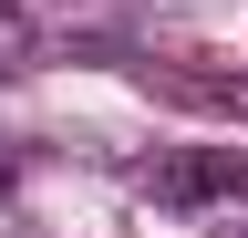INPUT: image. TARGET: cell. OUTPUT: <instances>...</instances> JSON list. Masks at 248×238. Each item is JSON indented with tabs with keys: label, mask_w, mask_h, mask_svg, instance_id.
I'll return each mask as SVG.
<instances>
[{
	"label": "cell",
	"mask_w": 248,
	"mask_h": 238,
	"mask_svg": "<svg viewBox=\"0 0 248 238\" xmlns=\"http://www.w3.org/2000/svg\"><path fill=\"white\" fill-rule=\"evenodd\" d=\"M145 207H248V156L238 145H176V156H155Z\"/></svg>",
	"instance_id": "cell-1"
},
{
	"label": "cell",
	"mask_w": 248,
	"mask_h": 238,
	"mask_svg": "<svg viewBox=\"0 0 248 238\" xmlns=\"http://www.w3.org/2000/svg\"><path fill=\"white\" fill-rule=\"evenodd\" d=\"M145 94L166 104H197V114H248V73H197V63H135Z\"/></svg>",
	"instance_id": "cell-2"
},
{
	"label": "cell",
	"mask_w": 248,
	"mask_h": 238,
	"mask_svg": "<svg viewBox=\"0 0 248 238\" xmlns=\"http://www.w3.org/2000/svg\"><path fill=\"white\" fill-rule=\"evenodd\" d=\"M31 63H42V32H31L11 0H0V73H31Z\"/></svg>",
	"instance_id": "cell-3"
},
{
	"label": "cell",
	"mask_w": 248,
	"mask_h": 238,
	"mask_svg": "<svg viewBox=\"0 0 248 238\" xmlns=\"http://www.w3.org/2000/svg\"><path fill=\"white\" fill-rule=\"evenodd\" d=\"M0 187H11V156H0Z\"/></svg>",
	"instance_id": "cell-4"
},
{
	"label": "cell",
	"mask_w": 248,
	"mask_h": 238,
	"mask_svg": "<svg viewBox=\"0 0 248 238\" xmlns=\"http://www.w3.org/2000/svg\"><path fill=\"white\" fill-rule=\"evenodd\" d=\"M0 238H21V228H11V218H0Z\"/></svg>",
	"instance_id": "cell-5"
}]
</instances>
